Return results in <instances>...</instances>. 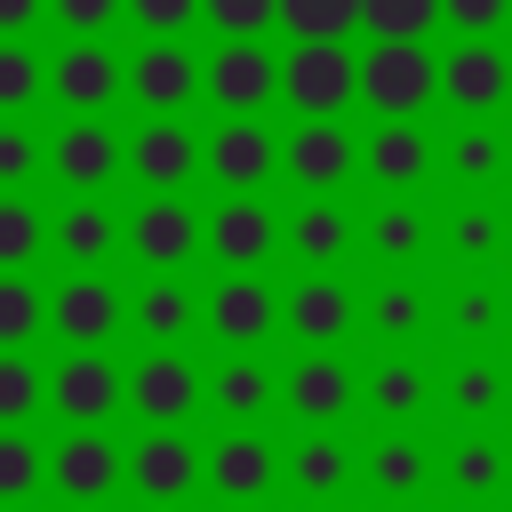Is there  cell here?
<instances>
[{
    "mask_svg": "<svg viewBox=\"0 0 512 512\" xmlns=\"http://www.w3.org/2000/svg\"><path fill=\"white\" fill-rule=\"evenodd\" d=\"M280 432H360V352H280Z\"/></svg>",
    "mask_w": 512,
    "mask_h": 512,
    "instance_id": "obj_1",
    "label": "cell"
},
{
    "mask_svg": "<svg viewBox=\"0 0 512 512\" xmlns=\"http://www.w3.org/2000/svg\"><path fill=\"white\" fill-rule=\"evenodd\" d=\"M280 352H360V272H272Z\"/></svg>",
    "mask_w": 512,
    "mask_h": 512,
    "instance_id": "obj_2",
    "label": "cell"
},
{
    "mask_svg": "<svg viewBox=\"0 0 512 512\" xmlns=\"http://www.w3.org/2000/svg\"><path fill=\"white\" fill-rule=\"evenodd\" d=\"M200 120H280V40H200Z\"/></svg>",
    "mask_w": 512,
    "mask_h": 512,
    "instance_id": "obj_3",
    "label": "cell"
},
{
    "mask_svg": "<svg viewBox=\"0 0 512 512\" xmlns=\"http://www.w3.org/2000/svg\"><path fill=\"white\" fill-rule=\"evenodd\" d=\"M200 272H280V192H200Z\"/></svg>",
    "mask_w": 512,
    "mask_h": 512,
    "instance_id": "obj_4",
    "label": "cell"
},
{
    "mask_svg": "<svg viewBox=\"0 0 512 512\" xmlns=\"http://www.w3.org/2000/svg\"><path fill=\"white\" fill-rule=\"evenodd\" d=\"M432 352H512V272H432Z\"/></svg>",
    "mask_w": 512,
    "mask_h": 512,
    "instance_id": "obj_5",
    "label": "cell"
},
{
    "mask_svg": "<svg viewBox=\"0 0 512 512\" xmlns=\"http://www.w3.org/2000/svg\"><path fill=\"white\" fill-rule=\"evenodd\" d=\"M200 360L208 352H120V424L200 432Z\"/></svg>",
    "mask_w": 512,
    "mask_h": 512,
    "instance_id": "obj_6",
    "label": "cell"
},
{
    "mask_svg": "<svg viewBox=\"0 0 512 512\" xmlns=\"http://www.w3.org/2000/svg\"><path fill=\"white\" fill-rule=\"evenodd\" d=\"M432 432H512V352H432Z\"/></svg>",
    "mask_w": 512,
    "mask_h": 512,
    "instance_id": "obj_7",
    "label": "cell"
},
{
    "mask_svg": "<svg viewBox=\"0 0 512 512\" xmlns=\"http://www.w3.org/2000/svg\"><path fill=\"white\" fill-rule=\"evenodd\" d=\"M432 120H512V40H440Z\"/></svg>",
    "mask_w": 512,
    "mask_h": 512,
    "instance_id": "obj_8",
    "label": "cell"
},
{
    "mask_svg": "<svg viewBox=\"0 0 512 512\" xmlns=\"http://www.w3.org/2000/svg\"><path fill=\"white\" fill-rule=\"evenodd\" d=\"M120 272H200V192H128Z\"/></svg>",
    "mask_w": 512,
    "mask_h": 512,
    "instance_id": "obj_9",
    "label": "cell"
},
{
    "mask_svg": "<svg viewBox=\"0 0 512 512\" xmlns=\"http://www.w3.org/2000/svg\"><path fill=\"white\" fill-rule=\"evenodd\" d=\"M200 352H280V280L200 272Z\"/></svg>",
    "mask_w": 512,
    "mask_h": 512,
    "instance_id": "obj_10",
    "label": "cell"
},
{
    "mask_svg": "<svg viewBox=\"0 0 512 512\" xmlns=\"http://www.w3.org/2000/svg\"><path fill=\"white\" fill-rule=\"evenodd\" d=\"M128 120H200V40H120Z\"/></svg>",
    "mask_w": 512,
    "mask_h": 512,
    "instance_id": "obj_11",
    "label": "cell"
},
{
    "mask_svg": "<svg viewBox=\"0 0 512 512\" xmlns=\"http://www.w3.org/2000/svg\"><path fill=\"white\" fill-rule=\"evenodd\" d=\"M440 512H512V432H432Z\"/></svg>",
    "mask_w": 512,
    "mask_h": 512,
    "instance_id": "obj_12",
    "label": "cell"
},
{
    "mask_svg": "<svg viewBox=\"0 0 512 512\" xmlns=\"http://www.w3.org/2000/svg\"><path fill=\"white\" fill-rule=\"evenodd\" d=\"M216 504H264V512H280V432L200 424V512H216Z\"/></svg>",
    "mask_w": 512,
    "mask_h": 512,
    "instance_id": "obj_13",
    "label": "cell"
},
{
    "mask_svg": "<svg viewBox=\"0 0 512 512\" xmlns=\"http://www.w3.org/2000/svg\"><path fill=\"white\" fill-rule=\"evenodd\" d=\"M120 496L136 512H200V432H120Z\"/></svg>",
    "mask_w": 512,
    "mask_h": 512,
    "instance_id": "obj_14",
    "label": "cell"
},
{
    "mask_svg": "<svg viewBox=\"0 0 512 512\" xmlns=\"http://www.w3.org/2000/svg\"><path fill=\"white\" fill-rule=\"evenodd\" d=\"M280 272H360V192L280 200Z\"/></svg>",
    "mask_w": 512,
    "mask_h": 512,
    "instance_id": "obj_15",
    "label": "cell"
},
{
    "mask_svg": "<svg viewBox=\"0 0 512 512\" xmlns=\"http://www.w3.org/2000/svg\"><path fill=\"white\" fill-rule=\"evenodd\" d=\"M432 272H512V200L496 192H432Z\"/></svg>",
    "mask_w": 512,
    "mask_h": 512,
    "instance_id": "obj_16",
    "label": "cell"
},
{
    "mask_svg": "<svg viewBox=\"0 0 512 512\" xmlns=\"http://www.w3.org/2000/svg\"><path fill=\"white\" fill-rule=\"evenodd\" d=\"M48 352H128L120 272H48Z\"/></svg>",
    "mask_w": 512,
    "mask_h": 512,
    "instance_id": "obj_17",
    "label": "cell"
},
{
    "mask_svg": "<svg viewBox=\"0 0 512 512\" xmlns=\"http://www.w3.org/2000/svg\"><path fill=\"white\" fill-rule=\"evenodd\" d=\"M128 352H200V272H120Z\"/></svg>",
    "mask_w": 512,
    "mask_h": 512,
    "instance_id": "obj_18",
    "label": "cell"
},
{
    "mask_svg": "<svg viewBox=\"0 0 512 512\" xmlns=\"http://www.w3.org/2000/svg\"><path fill=\"white\" fill-rule=\"evenodd\" d=\"M360 192V120H280V200Z\"/></svg>",
    "mask_w": 512,
    "mask_h": 512,
    "instance_id": "obj_19",
    "label": "cell"
},
{
    "mask_svg": "<svg viewBox=\"0 0 512 512\" xmlns=\"http://www.w3.org/2000/svg\"><path fill=\"white\" fill-rule=\"evenodd\" d=\"M280 352H208L200 360V424L224 432H280Z\"/></svg>",
    "mask_w": 512,
    "mask_h": 512,
    "instance_id": "obj_20",
    "label": "cell"
},
{
    "mask_svg": "<svg viewBox=\"0 0 512 512\" xmlns=\"http://www.w3.org/2000/svg\"><path fill=\"white\" fill-rule=\"evenodd\" d=\"M280 504L360 512V432H280Z\"/></svg>",
    "mask_w": 512,
    "mask_h": 512,
    "instance_id": "obj_21",
    "label": "cell"
},
{
    "mask_svg": "<svg viewBox=\"0 0 512 512\" xmlns=\"http://www.w3.org/2000/svg\"><path fill=\"white\" fill-rule=\"evenodd\" d=\"M432 224L424 192H360V272H432Z\"/></svg>",
    "mask_w": 512,
    "mask_h": 512,
    "instance_id": "obj_22",
    "label": "cell"
},
{
    "mask_svg": "<svg viewBox=\"0 0 512 512\" xmlns=\"http://www.w3.org/2000/svg\"><path fill=\"white\" fill-rule=\"evenodd\" d=\"M360 512H440L432 432H360Z\"/></svg>",
    "mask_w": 512,
    "mask_h": 512,
    "instance_id": "obj_23",
    "label": "cell"
},
{
    "mask_svg": "<svg viewBox=\"0 0 512 512\" xmlns=\"http://www.w3.org/2000/svg\"><path fill=\"white\" fill-rule=\"evenodd\" d=\"M360 192H440V120H360Z\"/></svg>",
    "mask_w": 512,
    "mask_h": 512,
    "instance_id": "obj_24",
    "label": "cell"
},
{
    "mask_svg": "<svg viewBox=\"0 0 512 512\" xmlns=\"http://www.w3.org/2000/svg\"><path fill=\"white\" fill-rule=\"evenodd\" d=\"M48 432H120V352H40Z\"/></svg>",
    "mask_w": 512,
    "mask_h": 512,
    "instance_id": "obj_25",
    "label": "cell"
},
{
    "mask_svg": "<svg viewBox=\"0 0 512 512\" xmlns=\"http://www.w3.org/2000/svg\"><path fill=\"white\" fill-rule=\"evenodd\" d=\"M48 120H120V40H48Z\"/></svg>",
    "mask_w": 512,
    "mask_h": 512,
    "instance_id": "obj_26",
    "label": "cell"
},
{
    "mask_svg": "<svg viewBox=\"0 0 512 512\" xmlns=\"http://www.w3.org/2000/svg\"><path fill=\"white\" fill-rule=\"evenodd\" d=\"M200 192H280V120H200Z\"/></svg>",
    "mask_w": 512,
    "mask_h": 512,
    "instance_id": "obj_27",
    "label": "cell"
},
{
    "mask_svg": "<svg viewBox=\"0 0 512 512\" xmlns=\"http://www.w3.org/2000/svg\"><path fill=\"white\" fill-rule=\"evenodd\" d=\"M360 352H432V272H360Z\"/></svg>",
    "mask_w": 512,
    "mask_h": 512,
    "instance_id": "obj_28",
    "label": "cell"
},
{
    "mask_svg": "<svg viewBox=\"0 0 512 512\" xmlns=\"http://www.w3.org/2000/svg\"><path fill=\"white\" fill-rule=\"evenodd\" d=\"M360 432H432V352H360Z\"/></svg>",
    "mask_w": 512,
    "mask_h": 512,
    "instance_id": "obj_29",
    "label": "cell"
},
{
    "mask_svg": "<svg viewBox=\"0 0 512 512\" xmlns=\"http://www.w3.org/2000/svg\"><path fill=\"white\" fill-rule=\"evenodd\" d=\"M48 512H120V432H48Z\"/></svg>",
    "mask_w": 512,
    "mask_h": 512,
    "instance_id": "obj_30",
    "label": "cell"
},
{
    "mask_svg": "<svg viewBox=\"0 0 512 512\" xmlns=\"http://www.w3.org/2000/svg\"><path fill=\"white\" fill-rule=\"evenodd\" d=\"M360 48H280V120H360Z\"/></svg>",
    "mask_w": 512,
    "mask_h": 512,
    "instance_id": "obj_31",
    "label": "cell"
},
{
    "mask_svg": "<svg viewBox=\"0 0 512 512\" xmlns=\"http://www.w3.org/2000/svg\"><path fill=\"white\" fill-rule=\"evenodd\" d=\"M48 272H120V192L48 200Z\"/></svg>",
    "mask_w": 512,
    "mask_h": 512,
    "instance_id": "obj_32",
    "label": "cell"
},
{
    "mask_svg": "<svg viewBox=\"0 0 512 512\" xmlns=\"http://www.w3.org/2000/svg\"><path fill=\"white\" fill-rule=\"evenodd\" d=\"M120 184L200 192V120H120Z\"/></svg>",
    "mask_w": 512,
    "mask_h": 512,
    "instance_id": "obj_33",
    "label": "cell"
},
{
    "mask_svg": "<svg viewBox=\"0 0 512 512\" xmlns=\"http://www.w3.org/2000/svg\"><path fill=\"white\" fill-rule=\"evenodd\" d=\"M360 120H432V48H360Z\"/></svg>",
    "mask_w": 512,
    "mask_h": 512,
    "instance_id": "obj_34",
    "label": "cell"
},
{
    "mask_svg": "<svg viewBox=\"0 0 512 512\" xmlns=\"http://www.w3.org/2000/svg\"><path fill=\"white\" fill-rule=\"evenodd\" d=\"M440 192L512 200V120H440Z\"/></svg>",
    "mask_w": 512,
    "mask_h": 512,
    "instance_id": "obj_35",
    "label": "cell"
},
{
    "mask_svg": "<svg viewBox=\"0 0 512 512\" xmlns=\"http://www.w3.org/2000/svg\"><path fill=\"white\" fill-rule=\"evenodd\" d=\"M120 192V120H48V200Z\"/></svg>",
    "mask_w": 512,
    "mask_h": 512,
    "instance_id": "obj_36",
    "label": "cell"
},
{
    "mask_svg": "<svg viewBox=\"0 0 512 512\" xmlns=\"http://www.w3.org/2000/svg\"><path fill=\"white\" fill-rule=\"evenodd\" d=\"M280 48H360V0H272Z\"/></svg>",
    "mask_w": 512,
    "mask_h": 512,
    "instance_id": "obj_37",
    "label": "cell"
},
{
    "mask_svg": "<svg viewBox=\"0 0 512 512\" xmlns=\"http://www.w3.org/2000/svg\"><path fill=\"white\" fill-rule=\"evenodd\" d=\"M0 200H48V120H0Z\"/></svg>",
    "mask_w": 512,
    "mask_h": 512,
    "instance_id": "obj_38",
    "label": "cell"
},
{
    "mask_svg": "<svg viewBox=\"0 0 512 512\" xmlns=\"http://www.w3.org/2000/svg\"><path fill=\"white\" fill-rule=\"evenodd\" d=\"M0 352H48V272H0Z\"/></svg>",
    "mask_w": 512,
    "mask_h": 512,
    "instance_id": "obj_39",
    "label": "cell"
},
{
    "mask_svg": "<svg viewBox=\"0 0 512 512\" xmlns=\"http://www.w3.org/2000/svg\"><path fill=\"white\" fill-rule=\"evenodd\" d=\"M0 512H48V432H0Z\"/></svg>",
    "mask_w": 512,
    "mask_h": 512,
    "instance_id": "obj_40",
    "label": "cell"
},
{
    "mask_svg": "<svg viewBox=\"0 0 512 512\" xmlns=\"http://www.w3.org/2000/svg\"><path fill=\"white\" fill-rule=\"evenodd\" d=\"M0 120H48V48L0 40Z\"/></svg>",
    "mask_w": 512,
    "mask_h": 512,
    "instance_id": "obj_41",
    "label": "cell"
},
{
    "mask_svg": "<svg viewBox=\"0 0 512 512\" xmlns=\"http://www.w3.org/2000/svg\"><path fill=\"white\" fill-rule=\"evenodd\" d=\"M0 432H48V360L0 352Z\"/></svg>",
    "mask_w": 512,
    "mask_h": 512,
    "instance_id": "obj_42",
    "label": "cell"
},
{
    "mask_svg": "<svg viewBox=\"0 0 512 512\" xmlns=\"http://www.w3.org/2000/svg\"><path fill=\"white\" fill-rule=\"evenodd\" d=\"M440 0H360V48H432Z\"/></svg>",
    "mask_w": 512,
    "mask_h": 512,
    "instance_id": "obj_43",
    "label": "cell"
},
{
    "mask_svg": "<svg viewBox=\"0 0 512 512\" xmlns=\"http://www.w3.org/2000/svg\"><path fill=\"white\" fill-rule=\"evenodd\" d=\"M0 272H48V200H0Z\"/></svg>",
    "mask_w": 512,
    "mask_h": 512,
    "instance_id": "obj_44",
    "label": "cell"
},
{
    "mask_svg": "<svg viewBox=\"0 0 512 512\" xmlns=\"http://www.w3.org/2000/svg\"><path fill=\"white\" fill-rule=\"evenodd\" d=\"M120 40H200V0H120Z\"/></svg>",
    "mask_w": 512,
    "mask_h": 512,
    "instance_id": "obj_45",
    "label": "cell"
},
{
    "mask_svg": "<svg viewBox=\"0 0 512 512\" xmlns=\"http://www.w3.org/2000/svg\"><path fill=\"white\" fill-rule=\"evenodd\" d=\"M440 40H512V0H440Z\"/></svg>",
    "mask_w": 512,
    "mask_h": 512,
    "instance_id": "obj_46",
    "label": "cell"
},
{
    "mask_svg": "<svg viewBox=\"0 0 512 512\" xmlns=\"http://www.w3.org/2000/svg\"><path fill=\"white\" fill-rule=\"evenodd\" d=\"M48 40H120V0H48Z\"/></svg>",
    "mask_w": 512,
    "mask_h": 512,
    "instance_id": "obj_47",
    "label": "cell"
},
{
    "mask_svg": "<svg viewBox=\"0 0 512 512\" xmlns=\"http://www.w3.org/2000/svg\"><path fill=\"white\" fill-rule=\"evenodd\" d=\"M200 40H272V0H200Z\"/></svg>",
    "mask_w": 512,
    "mask_h": 512,
    "instance_id": "obj_48",
    "label": "cell"
},
{
    "mask_svg": "<svg viewBox=\"0 0 512 512\" xmlns=\"http://www.w3.org/2000/svg\"><path fill=\"white\" fill-rule=\"evenodd\" d=\"M0 40H40L48 48V0H0Z\"/></svg>",
    "mask_w": 512,
    "mask_h": 512,
    "instance_id": "obj_49",
    "label": "cell"
},
{
    "mask_svg": "<svg viewBox=\"0 0 512 512\" xmlns=\"http://www.w3.org/2000/svg\"><path fill=\"white\" fill-rule=\"evenodd\" d=\"M280 512H336V504H280Z\"/></svg>",
    "mask_w": 512,
    "mask_h": 512,
    "instance_id": "obj_50",
    "label": "cell"
},
{
    "mask_svg": "<svg viewBox=\"0 0 512 512\" xmlns=\"http://www.w3.org/2000/svg\"><path fill=\"white\" fill-rule=\"evenodd\" d=\"M216 512H264V504H216Z\"/></svg>",
    "mask_w": 512,
    "mask_h": 512,
    "instance_id": "obj_51",
    "label": "cell"
}]
</instances>
